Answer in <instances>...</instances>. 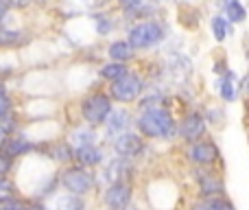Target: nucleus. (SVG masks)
<instances>
[{
	"label": "nucleus",
	"instance_id": "obj_1",
	"mask_svg": "<svg viewBox=\"0 0 249 210\" xmlns=\"http://www.w3.org/2000/svg\"><path fill=\"white\" fill-rule=\"evenodd\" d=\"M138 129L149 138H168L175 132V120L166 110L155 107V110H149L140 116Z\"/></svg>",
	"mask_w": 249,
	"mask_h": 210
},
{
	"label": "nucleus",
	"instance_id": "obj_2",
	"mask_svg": "<svg viewBox=\"0 0 249 210\" xmlns=\"http://www.w3.org/2000/svg\"><path fill=\"white\" fill-rule=\"evenodd\" d=\"M162 38H164L162 24H158V22H153V20H146V22L136 24L131 31H129V42L127 44L131 48H151Z\"/></svg>",
	"mask_w": 249,
	"mask_h": 210
},
{
	"label": "nucleus",
	"instance_id": "obj_3",
	"mask_svg": "<svg viewBox=\"0 0 249 210\" xmlns=\"http://www.w3.org/2000/svg\"><path fill=\"white\" fill-rule=\"evenodd\" d=\"M83 118L88 120L90 125H99V123H105L107 114L112 112V103H109V96L105 95H92L83 101Z\"/></svg>",
	"mask_w": 249,
	"mask_h": 210
},
{
	"label": "nucleus",
	"instance_id": "obj_4",
	"mask_svg": "<svg viewBox=\"0 0 249 210\" xmlns=\"http://www.w3.org/2000/svg\"><path fill=\"white\" fill-rule=\"evenodd\" d=\"M61 184L68 191L70 195H77V197H83L92 191L94 186V180L92 175H88L83 169H68V171L61 175Z\"/></svg>",
	"mask_w": 249,
	"mask_h": 210
},
{
	"label": "nucleus",
	"instance_id": "obj_5",
	"mask_svg": "<svg viewBox=\"0 0 249 210\" xmlns=\"http://www.w3.org/2000/svg\"><path fill=\"white\" fill-rule=\"evenodd\" d=\"M142 92V81L136 77V75H124L123 79L114 81L112 86V96L121 103H131L133 99H138V95Z\"/></svg>",
	"mask_w": 249,
	"mask_h": 210
},
{
	"label": "nucleus",
	"instance_id": "obj_6",
	"mask_svg": "<svg viewBox=\"0 0 249 210\" xmlns=\"http://www.w3.org/2000/svg\"><path fill=\"white\" fill-rule=\"evenodd\" d=\"M203 132H206V120H203L197 112L188 114L179 125V134L190 142H197V138H201Z\"/></svg>",
	"mask_w": 249,
	"mask_h": 210
},
{
	"label": "nucleus",
	"instance_id": "obj_7",
	"mask_svg": "<svg viewBox=\"0 0 249 210\" xmlns=\"http://www.w3.org/2000/svg\"><path fill=\"white\" fill-rule=\"evenodd\" d=\"M114 149H116L118 155H123L124 160L133 158L142 151V140L136 136V134H121V136L114 140Z\"/></svg>",
	"mask_w": 249,
	"mask_h": 210
},
{
	"label": "nucleus",
	"instance_id": "obj_8",
	"mask_svg": "<svg viewBox=\"0 0 249 210\" xmlns=\"http://www.w3.org/2000/svg\"><path fill=\"white\" fill-rule=\"evenodd\" d=\"M105 202H107V206L112 208H124L129 202H131V189H129V184H109V189L105 191Z\"/></svg>",
	"mask_w": 249,
	"mask_h": 210
},
{
	"label": "nucleus",
	"instance_id": "obj_9",
	"mask_svg": "<svg viewBox=\"0 0 249 210\" xmlns=\"http://www.w3.org/2000/svg\"><path fill=\"white\" fill-rule=\"evenodd\" d=\"M188 158L197 164H212L216 158H219V151L212 142H193L188 151Z\"/></svg>",
	"mask_w": 249,
	"mask_h": 210
},
{
	"label": "nucleus",
	"instance_id": "obj_10",
	"mask_svg": "<svg viewBox=\"0 0 249 210\" xmlns=\"http://www.w3.org/2000/svg\"><path fill=\"white\" fill-rule=\"evenodd\" d=\"M131 123V116H129L127 110H112L105 118V125H107L109 134H124Z\"/></svg>",
	"mask_w": 249,
	"mask_h": 210
},
{
	"label": "nucleus",
	"instance_id": "obj_11",
	"mask_svg": "<svg viewBox=\"0 0 249 210\" xmlns=\"http://www.w3.org/2000/svg\"><path fill=\"white\" fill-rule=\"evenodd\" d=\"M129 162L124 158H118V160H112V162L107 164V169H105V180L112 182V184H121L124 177L129 175Z\"/></svg>",
	"mask_w": 249,
	"mask_h": 210
},
{
	"label": "nucleus",
	"instance_id": "obj_12",
	"mask_svg": "<svg viewBox=\"0 0 249 210\" xmlns=\"http://www.w3.org/2000/svg\"><path fill=\"white\" fill-rule=\"evenodd\" d=\"M199 189H201L203 197H216V195L223 193V182H221L216 175L206 173V175L199 177Z\"/></svg>",
	"mask_w": 249,
	"mask_h": 210
},
{
	"label": "nucleus",
	"instance_id": "obj_13",
	"mask_svg": "<svg viewBox=\"0 0 249 210\" xmlns=\"http://www.w3.org/2000/svg\"><path fill=\"white\" fill-rule=\"evenodd\" d=\"M74 158H77V162L81 164V167H96V164L103 160V153L92 145V147H81V149H77L74 151Z\"/></svg>",
	"mask_w": 249,
	"mask_h": 210
},
{
	"label": "nucleus",
	"instance_id": "obj_14",
	"mask_svg": "<svg viewBox=\"0 0 249 210\" xmlns=\"http://www.w3.org/2000/svg\"><path fill=\"white\" fill-rule=\"evenodd\" d=\"M190 70H193V64H190L184 55H173L171 57V73L175 75L177 81H186V79L190 77Z\"/></svg>",
	"mask_w": 249,
	"mask_h": 210
},
{
	"label": "nucleus",
	"instance_id": "obj_15",
	"mask_svg": "<svg viewBox=\"0 0 249 210\" xmlns=\"http://www.w3.org/2000/svg\"><path fill=\"white\" fill-rule=\"evenodd\" d=\"M86 208V204H83L81 197H77V195H61V197H55V202H53V210H83Z\"/></svg>",
	"mask_w": 249,
	"mask_h": 210
},
{
	"label": "nucleus",
	"instance_id": "obj_16",
	"mask_svg": "<svg viewBox=\"0 0 249 210\" xmlns=\"http://www.w3.org/2000/svg\"><path fill=\"white\" fill-rule=\"evenodd\" d=\"M238 95V81H236V75L234 73H228L223 79V83H221V96H223V101H228V103H232L234 99H236Z\"/></svg>",
	"mask_w": 249,
	"mask_h": 210
},
{
	"label": "nucleus",
	"instance_id": "obj_17",
	"mask_svg": "<svg viewBox=\"0 0 249 210\" xmlns=\"http://www.w3.org/2000/svg\"><path fill=\"white\" fill-rule=\"evenodd\" d=\"M4 153L9 155V158H16V155H22V153H29L31 149H33V145H31L26 138H13V140H7V145H4Z\"/></svg>",
	"mask_w": 249,
	"mask_h": 210
},
{
	"label": "nucleus",
	"instance_id": "obj_18",
	"mask_svg": "<svg viewBox=\"0 0 249 210\" xmlns=\"http://www.w3.org/2000/svg\"><path fill=\"white\" fill-rule=\"evenodd\" d=\"M109 57H112L116 64H123V61L133 57V48L129 46L127 42H114L112 46H109Z\"/></svg>",
	"mask_w": 249,
	"mask_h": 210
},
{
	"label": "nucleus",
	"instance_id": "obj_19",
	"mask_svg": "<svg viewBox=\"0 0 249 210\" xmlns=\"http://www.w3.org/2000/svg\"><path fill=\"white\" fill-rule=\"evenodd\" d=\"M94 129L92 127H86V129H77V132L72 134V145H74V149H81V147H92L94 145Z\"/></svg>",
	"mask_w": 249,
	"mask_h": 210
},
{
	"label": "nucleus",
	"instance_id": "obj_20",
	"mask_svg": "<svg viewBox=\"0 0 249 210\" xmlns=\"http://www.w3.org/2000/svg\"><path fill=\"white\" fill-rule=\"evenodd\" d=\"M101 75H103L105 79H109V81H118V79H123L124 75H127V66L124 64H107L103 66V70H101Z\"/></svg>",
	"mask_w": 249,
	"mask_h": 210
},
{
	"label": "nucleus",
	"instance_id": "obj_21",
	"mask_svg": "<svg viewBox=\"0 0 249 210\" xmlns=\"http://www.w3.org/2000/svg\"><path fill=\"white\" fill-rule=\"evenodd\" d=\"M51 155L53 160H59V162H66V160H72V149H70L66 142H53L51 145Z\"/></svg>",
	"mask_w": 249,
	"mask_h": 210
},
{
	"label": "nucleus",
	"instance_id": "obj_22",
	"mask_svg": "<svg viewBox=\"0 0 249 210\" xmlns=\"http://www.w3.org/2000/svg\"><path fill=\"white\" fill-rule=\"evenodd\" d=\"M225 11L232 18V22H243L245 20V7L238 0H225Z\"/></svg>",
	"mask_w": 249,
	"mask_h": 210
},
{
	"label": "nucleus",
	"instance_id": "obj_23",
	"mask_svg": "<svg viewBox=\"0 0 249 210\" xmlns=\"http://www.w3.org/2000/svg\"><path fill=\"white\" fill-rule=\"evenodd\" d=\"M193 210H234V206L225 199H219V197H212L203 204H197Z\"/></svg>",
	"mask_w": 249,
	"mask_h": 210
},
{
	"label": "nucleus",
	"instance_id": "obj_24",
	"mask_svg": "<svg viewBox=\"0 0 249 210\" xmlns=\"http://www.w3.org/2000/svg\"><path fill=\"white\" fill-rule=\"evenodd\" d=\"M212 33H214V38L219 42H223L225 35H228V22H225V18H221V16L212 18Z\"/></svg>",
	"mask_w": 249,
	"mask_h": 210
},
{
	"label": "nucleus",
	"instance_id": "obj_25",
	"mask_svg": "<svg viewBox=\"0 0 249 210\" xmlns=\"http://www.w3.org/2000/svg\"><path fill=\"white\" fill-rule=\"evenodd\" d=\"M16 195V186L9 177H0V202H7V199H13Z\"/></svg>",
	"mask_w": 249,
	"mask_h": 210
},
{
	"label": "nucleus",
	"instance_id": "obj_26",
	"mask_svg": "<svg viewBox=\"0 0 249 210\" xmlns=\"http://www.w3.org/2000/svg\"><path fill=\"white\" fill-rule=\"evenodd\" d=\"M22 39V33L16 31H0V44H18Z\"/></svg>",
	"mask_w": 249,
	"mask_h": 210
},
{
	"label": "nucleus",
	"instance_id": "obj_27",
	"mask_svg": "<svg viewBox=\"0 0 249 210\" xmlns=\"http://www.w3.org/2000/svg\"><path fill=\"white\" fill-rule=\"evenodd\" d=\"M13 167V158H9L7 153H0V177H4Z\"/></svg>",
	"mask_w": 249,
	"mask_h": 210
},
{
	"label": "nucleus",
	"instance_id": "obj_28",
	"mask_svg": "<svg viewBox=\"0 0 249 210\" xmlns=\"http://www.w3.org/2000/svg\"><path fill=\"white\" fill-rule=\"evenodd\" d=\"M146 4V0H121V7L127 9V11H138Z\"/></svg>",
	"mask_w": 249,
	"mask_h": 210
},
{
	"label": "nucleus",
	"instance_id": "obj_29",
	"mask_svg": "<svg viewBox=\"0 0 249 210\" xmlns=\"http://www.w3.org/2000/svg\"><path fill=\"white\" fill-rule=\"evenodd\" d=\"M0 210H24V204L16 202V199H7V202H0Z\"/></svg>",
	"mask_w": 249,
	"mask_h": 210
},
{
	"label": "nucleus",
	"instance_id": "obj_30",
	"mask_svg": "<svg viewBox=\"0 0 249 210\" xmlns=\"http://www.w3.org/2000/svg\"><path fill=\"white\" fill-rule=\"evenodd\" d=\"M9 107H11V101H9V96L4 95L2 90H0V116L9 114Z\"/></svg>",
	"mask_w": 249,
	"mask_h": 210
},
{
	"label": "nucleus",
	"instance_id": "obj_31",
	"mask_svg": "<svg viewBox=\"0 0 249 210\" xmlns=\"http://www.w3.org/2000/svg\"><path fill=\"white\" fill-rule=\"evenodd\" d=\"M4 7H13V9H24L31 4V0H2Z\"/></svg>",
	"mask_w": 249,
	"mask_h": 210
},
{
	"label": "nucleus",
	"instance_id": "obj_32",
	"mask_svg": "<svg viewBox=\"0 0 249 210\" xmlns=\"http://www.w3.org/2000/svg\"><path fill=\"white\" fill-rule=\"evenodd\" d=\"M109 29H112V22L107 18H99V33H107Z\"/></svg>",
	"mask_w": 249,
	"mask_h": 210
},
{
	"label": "nucleus",
	"instance_id": "obj_33",
	"mask_svg": "<svg viewBox=\"0 0 249 210\" xmlns=\"http://www.w3.org/2000/svg\"><path fill=\"white\" fill-rule=\"evenodd\" d=\"M24 210H46V208H44L42 204L33 202V204H24Z\"/></svg>",
	"mask_w": 249,
	"mask_h": 210
},
{
	"label": "nucleus",
	"instance_id": "obj_34",
	"mask_svg": "<svg viewBox=\"0 0 249 210\" xmlns=\"http://www.w3.org/2000/svg\"><path fill=\"white\" fill-rule=\"evenodd\" d=\"M7 140H9V134L4 132L2 127H0V147H4V145H7Z\"/></svg>",
	"mask_w": 249,
	"mask_h": 210
},
{
	"label": "nucleus",
	"instance_id": "obj_35",
	"mask_svg": "<svg viewBox=\"0 0 249 210\" xmlns=\"http://www.w3.org/2000/svg\"><path fill=\"white\" fill-rule=\"evenodd\" d=\"M4 16H7V7H4V2L0 0V22L4 20Z\"/></svg>",
	"mask_w": 249,
	"mask_h": 210
},
{
	"label": "nucleus",
	"instance_id": "obj_36",
	"mask_svg": "<svg viewBox=\"0 0 249 210\" xmlns=\"http://www.w3.org/2000/svg\"><path fill=\"white\" fill-rule=\"evenodd\" d=\"M118 210H138V208H136V206H131V204H127L124 208H118Z\"/></svg>",
	"mask_w": 249,
	"mask_h": 210
},
{
	"label": "nucleus",
	"instance_id": "obj_37",
	"mask_svg": "<svg viewBox=\"0 0 249 210\" xmlns=\"http://www.w3.org/2000/svg\"><path fill=\"white\" fill-rule=\"evenodd\" d=\"M83 2H92V0H83Z\"/></svg>",
	"mask_w": 249,
	"mask_h": 210
},
{
	"label": "nucleus",
	"instance_id": "obj_38",
	"mask_svg": "<svg viewBox=\"0 0 249 210\" xmlns=\"http://www.w3.org/2000/svg\"><path fill=\"white\" fill-rule=\"evenodd\" d=\"M173 2H179V0H173Z\"/></svg>",
	"mask_w": 249,
	"mask_h": 210
}]
</instances>
